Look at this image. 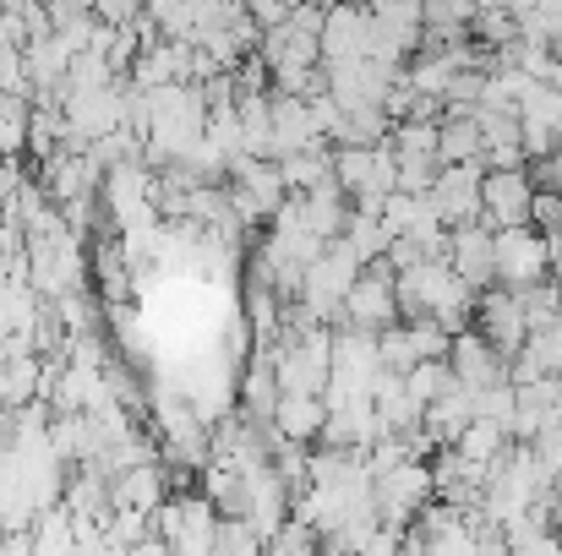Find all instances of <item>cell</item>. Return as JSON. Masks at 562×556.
I'll list each match as a JSON object with an SVG mask.
<instances>
[{
    "mask_svg": "<svg viewBox=\"0 0 562 556\" xmlns=\"http://www.w3.org/2000/svg\"><path fill=\"white\" fill-rule=\"evenodd\" d=\"M356 273H361V257L334 235L312 262H306V273H301V306L317 317V322H328V328H339V306H345V290L356 284Z\"/></svg>",
    "mask_w": 562,
    "mask_h": 556,
    "instance_id": "obj_1",
    "label": "cell"
},
{
    "mask_svg": "<svg viewBox=\"0 0 562 556\" xmlns=\"http://www.w3.org/2000/svg\"><path fill=\"white\" fill-rule=\"evenodd\" d=\"M334 181L345 185L350 207H367V213H376V207H382V196L398 185L393 148H387V143H376V148H356V143L334 148Z\"/></svg>",
    "mask_w": 562,
    "mask_h": 556,
    "instance_id": "obj_2",
    "label": "cell"
},
{
    "mask_svg": "<svg viewBox=\"0 0 562 556\" xmlns=\"http://www.w3.org/2000/svg\"><path fill=\"white\" fill-rule=\"evenodd\" d=\"M148 530L170 546V552H187V556H202L213 552V530H218V508L207 497H165L154 513H148Z\"/></svg>",
    "mask_w": 562,
    "mask_h": 556,
    "instance_id": "obj_3",
    "label": "cell"
},
{
    "mask_svg": "<svg viewBox=\"0 0 562 556\" xmlns=\"http://www.w3.org/2000/svg\"><path fill=\"white\" fill-rule=\"evenodd\" d=\"M431 497H437V491H431V464H426V458H398L393 469H382L372 480L376 519H382V524H398V530H404Z\"/></svg>",
    "mask_w": 562,
    "mask_h": 556,
    "instance_id": "obj_4",
    "label": "cell"
},
{
    "mask_svg": "<svg viewBox=\"0 0 562 556\" xmlns=\"http://www.w3.org/2000/svg\"><path fill=\"white\" fill-rule=\"evenodd\" d=\"M398 322V300H393V268L376 257L356 273V284L345 290V306H339V328H361V333H376Z\"/></svg>",
    "mask_w": 562,
    "mask_h": 556,
    "instance_id": "obj_5",
    "label": "cell"
},
{
    "mask_svg": "<svg viewBox=\"0 0 562 556\" xmlns=\"http://www.w3.org/2000/svg\"><path fill=\"white\" fill-rule=\"evenodd\" d=\"M492 268H497V284H508V290H525V284L547 279V235L536 224L492 229Z\"/></svg>",
    "mask_w": 562,
    "mask_h": 556,
    "instance_id": "obj_6",
    "label": "cell"
},
{
    "mask_svg": "<svg viewBox=\"0 0 562 556\" xmlns=\"http://www.w3.org/2000/svg\"><path fill=\"white\" fill-rule=\"evenodd\" d=\"M486 339H492V350L508 361V355H519V344L530 339V322H525V306H519V295L508 290V284H486V290H475V317H470Z\"/></svg>",
    "mask_w": 562,
    "mask_h": 556,
    "instance_id": "obj_7",
    "label": "cell"
},
{
    "mask_svg": "<svg viewBox=\"0 0 562 556\" xmlns=\"http://www.w3.org/2000/svg\"><path fill=\"white\" fill-rule=\"evenodd\" d=\"M530 202H536V181L525 164H503L481 175V218L492 229L503 224H530Z\"/></svg>",
    "mask_w": 562,
    "mask_h": 556,
    "instance_id": "obj_8",
    "label": "cell"
},
{
    "mask_svg": "<svg viewBox=\"0 0 562 556\" xmlns=\"http://www.w3.org/2000/svg\"><path fill=\"white\" fill-rule=\"evenodd\" d=\"M481 175H486V159H464V164H437V181H431V207L442 213V224H470L481 218Z\"/></svg>",
    "mask_w": 562,
    "mask_h": 556,
    "instance_id": "obj_9",
    "label": "cell"
},
{
    "mask_svg": "<svg viewBox=\"0 0 562 556\" xmlns=\"http://www.w3.org/2000/svg\"><path fill=\"white\" fill-rule=\"evenodd\" d=\"M367 38H372V0H334L323 5V60H356L367 55Z\"/></svg>",
    "mask_w": 562,
    "mask_h": 556,
    "instance_id": "obj_10",
    "label": "cell"
},
{
    "mask_svg": "<svg viewBox=\"0 0 562 556\" xmlns=\"http://www.w3.org/2000/svg\"><path fill=\"white\" fill-rule=\"evenodd\" d=\"M448 268H453L470 290L497 284V268H492V224H486V218L448 224Z\"/></svg>",
    "mask_w": 562,
    "mask_h": 556,
    "instance_id": "obj_11",
    "label": "cell"
},
{
    "mask_svg": "<svg viewBox=\"0 0 562 556\" xmlns=\"http://www.w3.org/2000/svg\"><path fill=\"white\" fill-rule=\"evenodd\" d=\"M268 143H273V159H284V154H295V148L323 143V132L312 126V104H306V99H295V93L268 88Z\"/></svg>",
    "mask_w": 562,
    "mask_h": 556,
    "instance_id": "obj_12",
    "label": "cell"
},
{
    "mask_svg": "<svg viewBox=\"0 0 562 556\" xmlns=\"http://www.w3.org/2000/svg\"><path fill=\"white\" fill-rule=\"evenodd\" d=\"M99 170H93V159L82 154V148H55L49 159H38V185L49 191V202L60 207V202H71V196H93L99 191Z\"/></svg>",
    "mask_w": 562,
    "mask_h": 556,
    "instance_id": "obj_13",
    "label": "cell"
},
{
    "mask_svg": "<svg viewBox=\"0 0 562 556\" xmlns=\"http://www.w3.org/2000/svg\"><path fill=\"white\" fill-rule=\"evenodd\" d=\"M448 366H453V376H459L464 387H492V382L508 376V361L492 350V339H486L481 328H459V333L448 339Z\"/></svg>",
    "mask_w": 562,
    "mask_h": 556,
    "instance_id": "obj_14",
    "label": "cell"
},
{
    "mask_svg": "<svg viewBox=\"0 0 562 556\" xmlns=\"http://www.w3.org/2000/svg\"><path fill=\"white\" fill-rule=\"evenodd\" d=\"M165 497H170V469H165L159 458H143V464H132V469L110 475V502H126V508L154 513Z\"/></svg>",
    "mask_w": 562,
    "mask_h": 556,
    "instance_id": "obj_15",
    "label": "cell"
},
{
    "mask_svg": "<svg viewBox=\"0 0 562 556\" xmlns=\"http://www.w3.org/2000/svg\"><path fill=\"white\" fill-rule=\"evenodd\" d=\"M323 415H328V404H323V393H279V404H273V415H268V425L279 431V436H290V442H317V431H323Z\"/></svg>",
    "mask_w": 562,
    "mask_h": 556,
    "instance_id": "obj_16",
    "label": "cell"
},
{
    "mask_svg": "<svg viewBox=\"0 0 562 556\" xmlns=\"http://www.w3.org/2000/svg\"><path fill=\"white\" fill-rule=\"evenodd\" d=\"M470 420H475V387H464V382L442 387V393L420 409V425L431 431V442H437V447H442V442H453Z\"/></svg>",
    "mask_w": 562,
    "mask_h": 556,
    "instance_id": "obj_17",
    "label": "cell"
},
{
    "mask_svg": "<svg viewBox=\"0 0 562 556\" xmlns=\"http://www.w3.org/2000/svg\"><path fill=\"white\" fill-rule=\"evenodd\" d=\"M345 218H350V196H345L339 181H323V185H312V191H301V224L317 240H334L345 229Z\"/></svg>",
    "mask_w": 562,
    "mask_h": 556,
    "instance_id": "obj_18",
    "label": "cell"
},
{
    "mask_svg": "<svg viewBox=\"0 0 562 556\" xmlns=\"http://www.w3.org/2000/svg\"><path fill=\"white\" fill-rule=\"evenodd\" d=\"M372 27L382 38H393L404 55H415L420 49V33H426L420 0H372Z\"/></svg>",
    "mask_w": 562,
    "mask_h": 556,
    "instance_id": "obj_19",
    "label": "cell"
},
{
    "mask_svg": "<svg viewBox=\"0 0 562 556\" xmlns=\"http://www.w3.org/2000/svg\"><path fill=\"white\" fill-rule=\"evenodd\" d=\"M376 333H361V328H339L334 333V376H350L361 387H372L376 376Z\"/></svg>",
    "mask_w": 562,
    "mask_h": 556,
    "instance_id": "obj_20",
    "label": "cell"
},
{
    "mask_svg": "<svg viewBox=\"0 0 562 556\" xmlns=\"http://www.w3.org/2000/svg\"><path fill=\"white\" fill-rule=\"evenodd\" d=\"M481 159V126L470 110H442L437 121V164H464Z\"/></svg>",
    "mask_w": 562,
    "mask_h": 556,
    "instance_id": "obj_21",
    "label": "cell"
},
{
    "mask_svg": "<svg viewBox=\"0 0 562 556\" xmlns=\"http://www.w3.org/2000/svg\"><path fill=\"white\" fill-rule=\"evenodd\" d=\"M279 175L290 191H312V185L334 181V143H312V148H295L279 159Z\"/></svg>",
    "mask_w": 562,
    "mask_h": 556,
    "instance_id": "obj_22",
    "label": "cell"
},
{
    "mask_svg": "<svg viewBox=\"0 0 562 556\" xmlns=\"http://www.w3.org/2000/svg\"><path fill=\"white\" fill-rule=\"evenodd\" d=\"M508 442H514L508 425H503V420H486V415H475V420L453 436V447H459L464 458H475V464H497V458L508 453Z\"/></svg>",
    "mask_w": 562,
    "mask_h": 556,
    "instance_id": "obj_23",
    "label": "cell"
},
{
    "mask_svg": "<svg viewBox=\"0 0 562 556\" xmlns=\"http://www.w3.org/2000/svg\"><path fill=\"white\" fill-rule=\"evenodd\" d=\"M470 38L486 44V49L519 38V27H514V0H475V11H470Z\"/></svg>",
    "mask_w": 562,
    "mask_h": 556,
    "instance_id": "obj_24",
    "label": "cell"
},
{
    "mask_svg": "<svg viewBox=\"0 0 562 556\" xmlns=\"http://www.w3.org/2000/svg\"><path fill=\"white\" fill-rule=\"evenodd\" d=\"M339 240H345V246L361 257V268H367V262H376V257L387 251V240H393V235L382 229V218H376V213H367V207H350V218H345Z\"/></svg>",
    "mask_w": 562,
    "mask_h": 556,
    "instance_id": "obj_25",
    "label": "cell"
},
{
    "mask_svg": "<svg viewBox=\"0 0 562 556\" xmlns=\"http://www.w3.org/2000/svg\"><path fill=\"white\" fill-rule=\"evenodd\" d=\"M453 382H459V376H453V366H448V355H426V361H415V366L404 371V393H409L420 409H426L442 387H453Z\"/></svg>",
    "mask_w": 562,
    "mask_h": 556,
    "instance_id": "obj_26",
    "label": "cell"
},
{
    "mask_svg": "<svg viewBox=\"0 0 562 556\" xmlns=\"http://www.w3.org/2000/svg\"><path fill=\"white\" fill-rule=\"evenodd\" d=\"M393 170H398V185H393V191L426 196L431 181H437V154H393Z\"/></svg>",
    "mask_w": 562,
    "mask_h": 556,
    "instance_id": "obj_27",
    "label": "cell"
},
{
    "mask_svg": "<svg viewBox=\"0 0 562 556\" xmlns=\"http://www.w3.org/2000/svg\"><path fill=\"white\" fill-rule=\"evenodd\" d=\"M213 552L251 556V552H262V535H257L246 519H218V530H213Z\"/></svg>",
    "mask_w": 562,
    "mask_h": 556,
    "instance_id": "obj_28",
    "label": "cell"
},
{
    "mask_svg": "<svg viewBox=\"0 0 562 556\" xmlns=\"http://www.w3.org/2000/svg\"><path fill=\"white\" fill-rule=\"evenodd\" d=\"M514 398H519V393H514V382H508V376H503V382H492V387H475V415H486V420H503V425H508V420H514Z\"/></svg>",
    "mask_w": 562,
    "mask_h": 556,
    "instance_id": "obj_29",
    "label": "cell"
},
{
    "mask_svg": "<svg viewBox=\"0 0 562 556\" xmlns=\"http://www.w3.org/2000/svg\"><path fill=\"white\" fill-rule=\"evenodd\" d=\"M530 442H536L541 464H547V469L558 475V486H562V420H547V425H541V431H536Z\"/></svg>",
    "mask_w": 562,
    "mask_h": 556,
    "instance_id": "obj_30",
    "label": "cell"
},
{
    "mask_svg": "<svg viewBox=\"0 0 562 556\" xmlns=\"http://www.w3.org/2000/svg\"><path fill=\"white\" fill-rule=\"evenodd\" d=\"M525 170H530L536 191H562V148L541 154V159H525Z\"/></svg>",
    "mask_w": 562,
    "mask_h": 556,
    "instance_id": "obj_31",
    "label": "cell"
},
{
    "mask_svg": "<svg viewBox=\"0 0 562 556\" xmlns=\"http://www.w3.org/2000/svg\"><path fill=\"white\" fill-rule=\"evenodd\" d=\"M137 11H148V0H93V16H99V22H110V27L132 22Z\"/></svg>",
    "mask_w": 562,
    "mask_h": 556,
    "instance_id": "obj_32",
    "label": "cell"
},
{
    "mask_svg": "<svg viewBox=\"0 0 562 556\" xmlns=\"http://www.w3.org/2000/svg\"><path fill=\"white\" fill-rule=\"evenodd\" d=\"M246 16H251L257 27H273V22L290 16V5H284V0H246Z\"/></svg>",
    "mask_w": 562,
    "mask_h": 556,
    "instance_id": "obj_33",
    "label": "cell"
},
{
    "mask_svg": "<svg viewBox=\"0 0 562 556\" xmlns=\"http://www.w3.org/2000/svg\"><path fill=\"white\" fill-rule=\"evenodd\" d=\"M0 404H5V361H0Z\"/></svg>",
    "mask_w": 562,
    "mask_h": 556,
    "instance_id": "obj_34",
    "label": "cell"
},
{
    "mask_svg": "<svg viewBox=\"0 0 562 556\" xmlns=\"http://www.w3.org/2000/svg\"><path fill=\"white\" fill-rule=\"evenodd\" d=\"M317 5H334V0H317Z\"/></svg>",
    "mask_w": 562,
    "mask_h": 556,
    "instance_id": "obj_35",
    "label": "cell"
},
{
    "mask_svg": "<svg viewBox=\"0 0 562 556\" xmlns=\"http://www.w3.org/2000/svg\"><path fill=\"white\" fill-rule=\"evenodd\" d=\"M0 541H5V530H0Z\"/></svg>",
    "mask_w": 562,
    "mask_h": 556,
    "instance_id": "obj_36",
    "label": "cell"
},
{
    "mask_svg": "<svg viewBox=\"0 0 562 556\" xmlns=\"http://www.w3.org/2000/svg\"><path fill=\"white\" fill-rule=\"evenodd\" d=\"M44 5H49V0H44Z\"/></svg>",
    "mask_w": 562,
    "mask_h": 556,
    "instance_id": "obj_37",
    "label": "cell"
}]
</instances>
